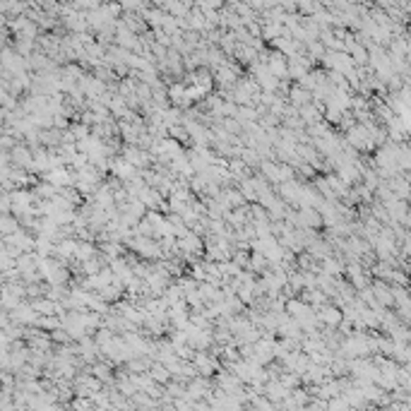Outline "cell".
Wrapping results in <instances>:
<instances>
[{"instance_id": "3957f363", "label": "cell", "mask_w": 411, "mask_h": 411, "mask_svg": "<svg viewBox=\"0 0 411 411\" xmlns=\"http://www.w3.org/2000/svg\"><path fill=\"white\" fill-rule=\"evenodd\" d=\"M291 101L296 104V106H308V101H311V91H305L303 87H293L291 89Z\"/></svg>"}, {"instance_id": "277c9868", "label": "cell", "mask_w": 411, "mask_h": 411, "mask_svg": "<svg viewBox=\"0 0 411 411\" xmlns=\"http://www.w3.org/2000/svg\"><path fill=\"white\" fill-rule=\"evenodd\" d=\"M91 253H94V250H91V246H80V253H77V255H80V257H89Z\"/></svg>"}, {"instance_id": "7a4b0ae2", "label": "cell", "mask_w": 411, "mask_h": 411, "mask_svg": "<svg viewBox=\"0 0 411 411\" xmlns=\"http://www.w3.org/2000/svg\"><path fill=\"white\" fill-rule=\"evenodd\" d=\"M318 318L325 320V322H329V325H337L339 320H341V313H339L337 308H332V305H320Z\"/></svg>"}, {"instance_id": "6da1fadb", "label": "cell", "mask_w": 411, "mask_h": 411, "mask_svg": "<svg viewBox=\"0 0 411 411\" xmlns=\"http://www.w3.org/2000/svg\"><path fill=\"white\" fill-rule=\"evenodd\" d=\"M111 171L118 176V178H123V181L135 178V166H130L123 156H118V159H113V161H111Z\"/></svg>"}]
</instances>
